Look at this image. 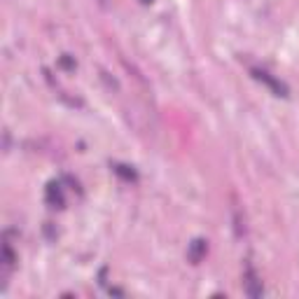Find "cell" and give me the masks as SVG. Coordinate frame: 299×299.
<instances>
[{
	"instance_id": "3957f363",
	"label": "cell",
	"mask_w": 299,
	"mask_h": 299,
	"mask_svg": "<svg viewBox=\"0 0 299 299\" xmlns=\"http://www.w3.org/2000/svg\"><path fill=\"white\" fill-rule=\"evenodd\" d=\"M203 253H206V243H203V241H194L192 250H189V260H192L194 264H199L201 262V257H203Z\"/></svg>"
},
{
	"instance_id": "6da1fadb",
	"label": "cell",
	"mask_w": 299,
	"mask_h": 299,
	"mask_svg": "<svg viewBox=\"0 0 299 299\" xmlns=\"http://www.w3.org/2000/svg\"><path fill=\"white\" fill-rule=\"evenodd\" d=\"M246 288H248V295H253V297L262 295V285H260V281H257V276H255V271H253V269H248Z\"/></svg>"
},
{
	"instance_id": "7a4b0ae2",
	"label": "cell",
	"mask_w": 299,
	"mask_h": 299,
	"mask_svg": "<svg viewBox=\"0 0 299 299\" xmlns=\"http://www.w3.org/2000/svg\"><path fill=\"white\" fill-rule=\"evenodd\" d=\"M255 77H257V79H262L264 84H269V87H271L273 91L278 94V96H281V94H285V89H283V84H278V82H276L273 77H269V73H264V71H255Z\"/></svg>"
}]
</instances>
